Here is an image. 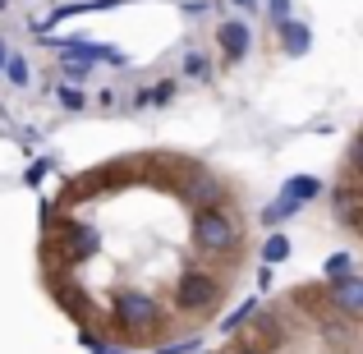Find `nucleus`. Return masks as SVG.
Listing matches in <instances>:
<instances>
[{
	"label": "nucleus",
	"instance_id": "1",
	"mask_svg": "<svg viewBox=\"0 0 363 354\" xmlns=\"http://www.w3.org/2000/svg\"><path fill=\"white\" fill-rule=\"evenodd\" d=\"M189 239H194V248L203 258H235L244 248V226H240V216L230 212V207H198L194 212V226H189Z\"/></svg>",
	"mask_w": 363,
	"mask_h": 354
},
{
	"label": "nucleus",
	"instance_id": "2",
	"mask_svg": "<svg viewBox=\"0 0 363 354\" xmlns=\"http://www.w3.org/2000/svg\"><path fill=\"white\" fill-rule=\"evenodd\" d=\"M111 327L129 341H147L152 331L161 327V304L152 290H138V285H124L111 299Z\"/></svg>",
	"mask_w": 363,
	"mask_h": 354
},
{
	"label": "nucleus",
	"instance_id": "3",
	"mask_svg": "<svg viewBox=\"0 0 363 354\" xmlns=\"http://www.w3.org/2000/svg\"><path fill=\"white\" fill-rule=\"evenodd\" d=\"M221 299H225L221 276L203 272V267H184V272H179V281H175V313L203 322V318H212V313L221 309Z\"/></svg>",
	"mask_w": 363,
	"mask_h": 354
},
{
	"label": "nucleus",
	"instance_id": "4",
	"mask_svg": "<svg viewBox=\"0 0 363 354\" xmlns=\"http://www.w3.org/2000/svg\"><path fill=\"white\" fill-rule=\"evenodd\" d=\"M179 198H184V203H194V212H198V207H216L225 198V184L207 166L189 161V166H179Z\"/></svg>",
	"mask_w": 363,
	"mask_h": 354
},
{
	"label": "nucleus",
	"instance_id": "5",
	"mask_svg": "<svg viewBox=\"0 0 363 354\" xmlns=\"http://www.w3.org/2000/svg\"><path fill=\"white\" fill-rule=\"evenodd\" d=\"M216 46H221V60L225 65H240L248 51H253V28L244 18H221L216 23Z\"/></svg>",
	"mask_w": 363,
	"mask_h": 354
},
{
	"label": "nucleus",
	"instance_id": "6",
	"mask_svg": "<svg viewBox=\"0 0 363 354\" xmlns=\"http://www.w3.org/2000/svg\"><path fill=\"white\" fill-rule=\"evenodd\" d=\"M327 309L340 318H363V276H345V281H327Z\"/></svg>",
	"mask_w": 363,
	"mask_h": 354
},
{
	"label": "nucleus",
	"instance_id": "7",
	"mask_svg": "<svg viewBox=\"0 0 363 354\" xmlns=\"http://www.w3.org/2000/svg\"><path fill=\"white\" fill-rule=\"evenodd\" d=\"M248 336H253L257 345L272 354V350H281V345H285V336H290V331H285V322L276 318L272 309H267V313H253V327H248Z\"/></svg>",
	"mask_w": 363,
	"mask_h": 354
},
{
	"label": "nucleus",
	"instance_id": "8",
	"mask_svg": "<svg viewBox=\"0 0 363 354\" xmlns=\"http://www.w3.org/2000/svg\"><path fill=\"white\" fill-rule=\"evenodd\" d=\"M276 28H281V51L285 55H303L313 46V33L303 23H294V18H285V23H276Z\"/></svg>",
	"mask_w": 363,
	"mask_h": 354
},
{
	"label": "nucleus",
	"instance_id": "9",
	"mask_svg": "<svg viewBox=\"0 0 363 354\" xmlns=\"http://www.w3.org/2000/svg\"><path fill=\"white\" fill-rule=\"evenodd\" d=\"M97 253V231L92 226H69V258L74 262H83V258Z\"/></svg>",
	"mask_w": 363,
	"mask_h": 354
},
{
	"label": "nucleus",
	"instance_id": "10",
	"mask_svg": "<svg viewBox=\"0 0 363 354\" xmlns=\"http://www.w3.org/2000/svg\"><path fill=\"white\" fill-rule=\"evenodd\" d=\"M299 207H303V198H294V194H285V189H281V198H276L272 207H262V226H281L285 216H294Z\"/></svg>",
	"mask_w": 363,
	"mask_h": 354
},
{
	"label": "nucleus",
	"instance_id": "11",
	"mask_svg": "<svg viewBox=\"0 0 363 354\" xmlns=\"http://www.w3.org/2000/svg\"><path fill=\"white\" fill-rule=\"evenodd\" d=\"M285 194H294V198H303V203H313V198L322 194V179H313V175H294V179H285Z\"/></svg>",
	"mask_w": 363,
	"mask_h": 354
},
{
	"label": "nucleus",
	"instance_id": "12",
	"mask_svg": "<svg viewBox=\"0 0 363 354\" xmlns=\"http://www.w3.org/2000/svg\"><path fill=\"white\" fill-rule=\"evenodd\" d=\"M285 258H290V239H285V235H267L262 239V267L285 262Z\"/></svg>",
	"mask_w": 363,
	"mask_h": 354
},
{
	"label": "nucleus",
	"instance_id": "13",
	"mask_svg": "<svg viewBox=\"0 0 363 354\" xmlns=\"http://www.w3.org/2000/svg\"><path fill=\"white\" fill-rule=\"evenodd\" d=\"M322 276H327V281H345V276H354V258H350V253H331L327 267H322Z\"/></svg>",
	"mask_w": 363,
	"mask_h": 354
},
{
	"label": "nucleus",
	"instance_id": "14",
	"mask_svg": "<svg viewBox=\"0 0 363 354\" xmlns=\"http://www.w3.org/2000/svg\"><path fill=\"white\" fill-rule=\"evenodd\" d=\"M5 79L14 83V88H28V83H33V70H28V60H23V55H14V51H9V65H5Z\"/></svg>",
	"mask_w": 363,
	"mask_h": 354
},
{
	"label": "nucleus",
	"instance_id": "15",
	"mask_svg": "<svg viewBox=\"0 0 363 354\" xmlns=\"http://www.w3.org/2000/svg\"><path fill=\"white\" fill-rule=\"evenodd\" d=\"M179 70H184V79H189V83H203V79H207V70H212V65H207V55H203V51H189V55H184V65H179Z\"/></svg>",
	"mask_w": 363,
	"mask_h": 354
},
{
	"label": "nucleus",
	"instance_id": "16",
	"mask_svg": "<svg viewBox=\"0 0 363 354\" xmlns=\"http://www.w3.org/2000/svg\"><path fill=\"white\" fill-rule=\"evenodd\" d=\"M345 166H350V175L363 179V129L354 133V143H350V152H345Z\"/></svg>",
	"mask_w": 363,
	"mask_h": 354
},
{
	"label": "nucleus",
	"instance_id": "17",
	"mask_svg": "<svg viewBox=\"0 0 363 354\" xmlns=\"http://www.w3.org/2000/svg\"><path fill=\"white\" fill-rule=\"evenodd\" d=\"M253 313H257V299H248V304H240V309H235V313H230V318H225V322H221V327H225V331H235V327H244V322H248V318H253Z\"/></svg>",
	"mask_w": 363,
	"mask_h": 354
},
{
	"label": "nucleus",
	"instance_id": "18",
	"mask_svg": "<svg viewBox=\"0 0 363 354\" xmlns=\"http://www.w3.org/2000/svg\"><path fill=\"white\" fill-rule=\"evenodd\" d=\"M60 106L65 111H83V92L79 88H60Z\"/></svg>",
	"mask_w": 363,
	"mask_h": 354
},
{
	"label": "nucleus",
	"instance_id": "19",
	"mask_svg": "<svg viewBox=\"0 0 363 354\" xmlns=\"http://www.w3.org/2000/svg\"><path fill=\"white\" fill-rule=\"evenodd\" d=\"M267 5H272L267 14H272L276 23H285V18H290V0H267Z\"/></svg>",
	"mask_w": 363,
	"mask_h": 354
},
{
	"label": "nucleus",
	"instance_id": "20",
	"mask_svg": "<svg viewBox=\"0 0 363 354\" xmlns=\"http://www.w3.org/2000/svg\"><path fill=\"white\" fill-rule=\"evenodd\" d=\"M170 97H175V79H166L157 92H152V101H170Z\"/></svg>",
	"mask_w": 363,
	"mask_h": 354
},
{
	"label": "nucleus",
	"instance_id": "21",
	"mask_svg": "<svg viewBox=\"0 0 363 354\" xmlns=\"http://www.w3.org/2000/svg\"><path fill=\"white\" fill-rule=\"evenodd\" d=\"M42 175H46V161H37V166H28V184H37Z\"/></svg>",
	"mask_w": 363,
	"mask_h": 354
},
{
	"label": "nucleus",
	"instance_id": "22",
	"mask_svg": "<svg viewBox=\"0 0 363 354\" xmlns=\"http://www.w3.org/2000/svg\"><path fill=\"white\" fill-rule=\"evenodd\" d=\"M5 65H9V51H5V37H0V74H5Z\"/></svg>",
	"mask_w": 363,
	"mask_h": 354
},
{
	"label": "nucleus",
	"instance_id": "23",
	"mask_svg": "<svg viewBox=\"0 0 363 354\" xmlns=\"http://www.w3.org/2000/svg\"><path fill=\"white\" fill-rule=\"evenodd\" d=\"M235 354H267V350H262V345H240Z\"/></svg>",
	"mask_w": 363,
	"mask_h": 354
},
{
	"label": "nucleus",
	"instance_id": "24",
	"mask_svg": "<svg viewBox=\"0 0 363 354\" xmlns=\"http://www.w3.org/2000/svg\"><path fill=\"white\" fill-rule=\"evenodd\" d=\"M235 5H240V9H253V5H257V0H235Z\"/></svg>",
	"mask_w": 363,
	"mask_h": 354
},
{
	"label": "nucleus",
	"instance_id": "25",
	"mask_svg": "<svg viewBox=\"0 0 363 354\" xmlns=\"http://www.w3.org/2000/svg\"><path fill=\"white\" fill-rule=\"evenodd\" d=\"M5 9H9V0H0V14H5Z\"/></svg>",
	"mask_w": 363,
	"mask_h": 354
}]
</instances>
